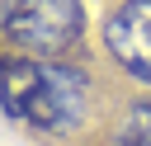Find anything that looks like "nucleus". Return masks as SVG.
I'll return each mask as SVG.
<instances>
[{
	"mask_svg": "<svg viewBox=\"0 0 151 146\" xmlns=\"http://www.w3.org/2000/svg\"><path fill=\"white\" fill-rule=\"evenodd\" d=\"M90 104V85L71 66H42V61H9L5 66V108L9 118H28L33 127L66 132L80 122Z\"/></svg>",
	"mask_w": 151,
	"mask_h": 146,
	"instance_id": "f257e3e1",
	"label": "nucleus"
},
{
	"mask_svg": "<svg viewBox=\"0 0 151 146\" xmlns=\"http://www.w3.org/2000/svg\"><path fill=\"white\" fill-rule=\"evenodd\" d=\"M118 146H151V99L132 104V113L118 127Z\"/></svg>",
	"mask_w": 151,
	"mask_h": 146,
	"instance_id": "20e7f679",
	"label": "nucleus"
},
{
	"mask_svg": "<svg viewBox=\"0 0 151 146\" xmlns=\"http://www.w3.org/2000/svg\"><path fill=\"white\" fill-rule=\"evenodd\" d=\"M80 0H5V38L33 57L66 52L80 38Z\"/></svg>",
	"mask_w": 151,
	"mask_h": 146,
	"instance_id": "f03ea898",
	"label": "nucleus"
},
{
	"mask_svg": "<svg viewBox=\"0 0 151 146\" xmlns=\"http://www.w3.org/2000/svg\"><path fill=\"white\" fill-rule=\"evenodd\" d=\"M104 47L127 75L151 80V0H123L104 24Z\"/></svg>",
	"mask_w": 151,
	"mask_h": 146,
	"instance_id": "7ed1b4c3",
	"label": "nucleus"
}]
</instances>
